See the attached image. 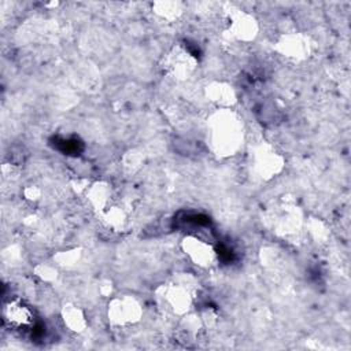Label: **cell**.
<instances>
[{"mask_svg": "<svg viewBox=\"0 0 351 351\" xmlns=\"http://www.w3.org/2000/svg\"><path fill=\"white\" fill-rule=\"evenodd\" d=\"M4 321L15 330L34 333V329L37 328L33 308L22 300H12L4 307Z\"/></svg>", "mask_w": 351, "mask_h": 351, "instance_id": "cell-1", "label": "cell"}]
</instances>
